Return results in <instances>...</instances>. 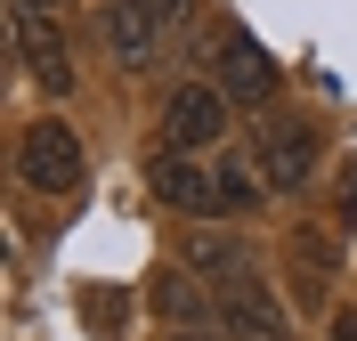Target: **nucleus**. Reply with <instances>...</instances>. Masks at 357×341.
<instances>
[{"label":"nucleus","instance_id":"11","mask_svg":"<svg viewBox=\"0 0 357 341\" xmlns=\"http://www.w3.org/2000/svg\"><path fill=\"white\" fill-rule=\"evenodd\" d=\"M162 8V24H171V33H187V24H195V0H155Z\"/></svg>","mask_w":357,"mask_h":341},{"label":"nucleus","instance_id":"6","mask_svg":"<svg viewBox=\"0 0 357 341\" xmlns=\"http://www.w3.org/2000/svg\"><path fill=\"white\" fill-rule=\"evenodd\" d=\"M211 325H220V341H292L284 301L268 293L260 276H236V285L211 301Z\"/></svg>","mask_w":357,"mask_h":341},{"label":"nucleus","instance_id":"3","mask_svg":"<svg viewBox=\"0 0 357 341\" xmlns=\"http://www.w3.org/2000/svg\"><path fill=\"white\" fill-rule=\"evenodd\" d=\"M252 171L268 179V195H292V187L317 179V130L309 122H284V114H268L260 130H252Z\"/></svg>","mask_w":357,"mask_h":341},{"label":"nucleus","instance_id":"2","mask_svg":"<svg viewBox=\"0 0 357 341\" xmlns=\"http://www.w3.org/2000/svg\"><path fill=\"white\" fill-rule=\"evenodd\" d=\"M82 171H89V155H82V138H73V122L41 114V122L17 130V179L33 187V195H73Z\"/></svg>","mask_w":357,"mask_h":341},{"label":"nucleus","instance_id":"7","mask_svg":"<svg viewBox=\"0 0 357 341\" xmlns=\"http://www.w3.org/2000/svg\"><path fill=\"white\" fill-rule=\"evenodd\" d=\"M171 41H178V33L162 24L155 0H106V57H114L122 73H146Z\"/></svg>","mask_w":357,"mask_h":341},{"label":"nucleus","instance_id":"13","mask_svg":"<svg viewBox=\"0 0 357 341\" xmlns=\"http://www.w3.org/2000/svg\"><path fill=\"white\" fill-rule=\"evenodd\" d=\"M162 341H211V333H162Z\"/></svg>","mask_w":357,"mask_h":341},{"label":"nucleus","instance_id":"8","mask_svg":"<svg viewBox=\"0 0 357 341\" xmlns=\"http://www.w3.org/2000/svg\"><path fill=\"white\" fill-rule=\"evenodd\" d=\"M220 90L244 98V106H268V98H276V57H268L252 33H227L220 41Z\"/></svg>","mask_w":357,"mask_h":341},{"label":"nucleus","instance_id":"5","mask_svg":"<svg viewBox=\"0 0 357 341\" xmlns=\"http://www.w3.org/2000/svg\"><path fill=\"white\" fill-rule=\"evenodd\" d=\"M227 130V90L220 82H187V90L162 98V146L171 155H203V146H220Z\"/></svg>","mask_w":357,"mask_h":341},{"label":"nucleus","instance_id":"1","mask_svg":"<svg viewBox=\"0 0 357 341\" xmlns=\"http://www.w3.org/2000/svg\"><path fill=\"white\" fill-rule=\"evenodd\" d=\"M155 195L187 220H227V211H252L268 195V179H252V162H203V155H171L155 146Z\"/></svg>","mask_w":357,"mask_h":341},{"label":"nucleus","instance_id":"4","mask_svg":"<svg viewBox=\"0 0 357 341\" xmlns=\"http://www.w3.org/2000/svg\"><path fill=\"white\" fill-rule=\"evenodd\" d=\"M8 33H17V57H24V73H33V82H41L49 98H66V90H73L66 17H49V8H17V0H8Z\"/></svg>","mask_w":357,"mask_h":341},{"label":"nucleus","instance_id":"12","mask_svg":"<svg viewBox=\"0 0 357 341\" xmlns=\"http://www.w3.org/2000/svg\"><path fill=\"white\" fill-rule=\"evenodd\" d=\"M17 8H49V17H66V0H17Z\"/></svg>","mask_w":357,"mask_h":341},{"label":"nucleus","instance_id":"10","mask_svg":"<svg viewBox=\"0 0 357 341\" xmlns=\"http://www.w3.org/2000/svg\"><path fill=\"white\" fill-rule=\"evenodd\" d=\"M155 301L171 309V317H187V325L203 317V285H195V276H155Z\"/></svg>","mask_w":357,"mask_h":341},{"label":"nucleus","instance_id":"9","mask_svg":"<svg viewBox=\"0 0 357 341\" xmlns=\"http://www.w3.org/2000/svg\"><path fill=\"white\" fill-rule=\"evenodd\" d=\"M178 260H187V276H220V285L252 276V244L244 236H220V227H195V236L178 244Z\"/></svg>","mask_w":357,"mask_h":341}]
</instances>
